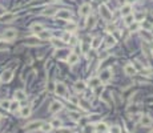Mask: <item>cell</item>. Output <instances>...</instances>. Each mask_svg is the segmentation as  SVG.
Masks as SVG:
<instances>
[{"instance_id": "obj_1", "label": "cell", "mask_w": 153, "mask_h": 133, "mask_svg": "<svg viewBox=\"0 0 153 133\" xmlns=\"http://www.w3.org/2000/svg\"><path fill=\"white\" fill-rule=\"evenodd\" d=\"M100 15H101V18L105 19L107 21L112 20V11H109L107 4H101L100 6Z\"/></svg>"}, {"instance_id": "obj_2", "label": "cell", "mask_w": 153, "mask_h": 133, "mask_svg": "<svg viewBox=\"0 0 153 133\" xmlns=\"http://www.w3.org/2000/svg\"><path fill=\"white\" fill-rule=\"evenodd\" d=\"M55 92H56V95L61 96V97H65V95H67V87L63 84V83H56Z\"/></svg>"}, {"instance_id": "obj_3", "label": "cell", "mask_w": 153, "mask_h": 133, "mask_svg": "<svg viewBox=\"0 0 153 133\" xmlns=\"http://www.w3.org/2000/svg\"><path fill=\"white\" fill-rule=\"evenodd\" d=\"M16 36H18V33H16L15 29H7V31L4 32L3 37H4V40H7V41H12L16 39Z\"/></svg>"}, {"instance_id": "obj_4", "label": "cell", "mask_w": 153, "mask_h": 133, "mask_svg": "<svg viewBox=\"0 0 153 133\" xmlns=\"http://www.w3.org/2000/svg\"><path fill=\"white\" fill-rule=\"evenodd\" d=\"M100 81L101 83H108V81L112 79V72H110V69H105L103 71V72L100 73Z\"/></svg>"}, {"instance_id": "obj_5", "label": "cell", "mask_w": 153, "mask_h": 133, "mask_svg": "<svg viewBox=\"0 0 153 133\" xmlns=\"http://www.w3.org/2000/svg\"><path fill=\"white\" fill-rule=\"evenodd\" d=\"M43 124H44V121H41V120H38V121H32V122H29V124L27 125L25 129L27 130H36V129H39V128L43 127Z\"/></svg>"}, {"instance_id": "obj_6", "label": "cell", "mask_w": 153, "mask_h": 133, "mask_svg": "<svg viewBox=\"0 0 153 133\" xmlns=\"http://www.w3.org/2000/svg\"><path fill=\"white\" fill-rule=\"evenodd\" d=\"M124 72H125V75H128V76H133L137 73V69H136V66L133 65V64L128 63L127 65L124 66Z\"/></svg>"}, {"instance_id": "obj_7", "label": "cell", "mask_w": 153, "mask_h": 133, "mask_svg": "<svg viewBox=\"0 0 153 133\" xmlns=\"http://www.w3.org/2000/svg\"><path fill=\"white\" fill-rule=\"evenodd\" d=\"M140 124L142 127H150L153 124V120L149 115H145V116H141V119H140Z\"/></svg>"}, {"instance_id": "obj_8", "label": "cell", "mask_w": 153, "mask_h": 133, "mask_svg": "<svg viewBox=\"0 0 153 133\" xmlns=\"http://www.w3.org/2000/svg\"><path fill=\"white\" fill-rule=\"evenodd\" d=\"M79 13H80L81 16H88V15L91 13V4L84 3L83 6L80 7V9H79Z\"/></svg>"}, {"instance_id": "obj_9", "label": "cell", "mask_w": 153, "mask_h": 133, "mask_svg": "<svg viewBox=\"0 0 153 133\" xmlns=\"http://www.w3.org/2000/svg\"><path fill=\"white\" fill-rule=\"evenodd\" d=\"M12 76H13V72H12L11 69H7V71H4V72L1 73V77H0V80L3 81V83H8V81H11Z\"/></svg>"}, {"instance_id": "obj_10", "label": "cell", "mask_w": 153, "mask_h": 133, "mask_svg": "<svg viewBox=\"0 0 153 133\" xmlns=\"http://www.w3.org/2000/svg\"><path fill=\"white\" fill-rule=\"evenodd\" d=\"M56 16L59 19H63V20H68L71 18V12L67 11V9H61V11H57L56 12Z\"/></svg>"}, {"instance_id": "obj_11", "label": "cell", "mask_w": 153, "mask_h": 133, "mask_svg": "<svg viewBox=\"0 0 153 133\" xmlns=\"http://www.w3.org/2000/svg\"><path fill=\"white\" fill-rule=\"evenodd\" d=\"M61 108H63L61 103L52 101V104H51V107H49V112H51V113H56V112H59V110H61Z\"/></svg>"}, {"instance_id": "obj_12", "label": "cell", "mask_w": 153, "mask_h": 133, "mask_svg": "<svg viewBox=\"0 0 153 133\" xmlns=\"http://www.w3.org/2000/svg\"><path fill=\"white\" fill-rule=\"evenodd\" d=\"M87 89V85H85V83L84 81H81V80H79V81H76L75 83V91L76 92H84V91Z\"/></svg>"}, {"instance_id": "obj_13", "label": "cell", "mask_w": 153, "mask_h": 133, "mask_svg": "<svg viewBox=\"0 0 153 133\" xmlns=\"http://www.w3.org/2000/svg\"><path fill=\"white\" fill-rule=\"evenodd\" d=\"M85 25L88 27V28L92 29L93 27L96 25V16L95 15H88V18H87V23H85Z\"/></svg>"}, {"instance_id": "obj_14", "label": "cell", "mask_w": 153, "mask_h": 133, "mask_svg": "<svg viewBox=\"0 0 153 133\" xmlns=\"http://www.w3.org/2000/svg\"><path fill=\"white\" fill-rule=\"evenodd\" d=\"M141 36L144 40H147L148 43H153V35L150 33L149 31H147V29H144V31H141Z\"/></svg>"}, {"instance_id": "obj_15", "label": "cell", "mask_w": 153, "mask_h": 133, "mask_svg": "<svg viewBox=\"0 0 153 133\" xmlns=\"http://www.w3.org/2000/svg\"><path fill=\"white\" fill-rule=\"evenodd\" d=\"M67 61H68V64L73 65V64H76L79 61V55H77V53H69V56H68Z\"/></svg>"}, {"instance_id": "obj_16", "label": "cell", "mask_w": 153, "mask_h": 133, "mask_svg": "<svg viewBox=\"0 0 153 133\" xmlns=\"http://www.w3.org/2000/svg\"><path fill=\"white\" fill-rule=\"evenodd\" d=\"M100 85H101V81H100V79L98 77L89 79V87L91 88H97V87H100Z\"/></svg>"}, {"instance_id": "obj_17", "label": "cell", "mask_w": 153, "mask_h": 133, "mask_svg": "<svg viewBox=\"0 0 153 133\" xmlns=\"http://www.w3.org/2000/svg\"><path fill=\"white\" fill-rule=\"evenodd\" d=\"M15 98H16V101H23V100L27 98V96L24 93V91H16L15 92Z\"/></svg>"}, {"instance_id": "obj_18", "label": "cell", "mask_w": 153, "mask_h": 133, "mask_svg": "<svg viewBox=\"0 0 153 133\" xmlns=\"http://www.w3.org/2000/svg\"><path fill=\"white\" fill-rule=\"evenodd\" d=\"M38 37L40 39V40H48V39H51V32L48 31H41L38 33Z\"/></svg>"}, {"instance_id": "obj_19", "label": "cell", "mask_w": 153, "mask_h": 133, "mask_svg": "<svg viewBox=\"0 0 153 133\" xmlns=\"http://www.w3.org/2000/svg\"><path fill=\"white\" fill-rule=\"evenodd\" d=\"M31 29H32V32L39 33V32L44 31V25H43V24H40V23H35V24H32V25H31Z\"/></svg>"}, {"instance_id": "obj_20", "label": "cell", "mask_w": 153, "mask_h": 133, "mask_svg": "<svg viewBox=\"0 0 153 133\" xmlns=\"http://www.w3.org/2000/svg\"><path fill=\"white\" fill-rule=\"evenodd\" d=\"M132 13V6H130V4H127V6H124L121 8V15L123 16H128V15H130Z\"/></svg>"}, {"instance_id": "obj_21", "label": "cell", "mask_w": 153, "mask_h": 133, "mask_svg": "<svg viewBox=\"0 0 153 133\" xmlns=\"http://www.w3.org/2000/svg\"><path fill=\"white\" fill-rule=\"evenodd\" d=\"M105 44H107V47H113L116 44V37H113V35H108Z\"/></svg>"}, {"instance_id": "obj_22", "label": "cell", "mask_w": 153, "mask_h": 133, "mask_svg": "<svg viewBox=\"0 0 153 133\" xmlns=\"http://www.w3.org/2000/svg\"><path fill=\"white\" fill-rule=\"evenodd\" d=\"M56 12L57 11H56L55 8H45L41 13H43L44 16H53V15H56Z\"/></svg>"}, {"instance_id": "obj_23", "label": "cell", "mask_w": 153, "mask_h": 133, "mask_svg": "<svg viewBox=\"0 0 153 133\" xmlns=\"http://www.w3.org/2000/svg\"><path fill=\"white\" fill-rule=\"evenodd\" d=\"M20 115L21 117H28L31 115V107H23L20 110Z\"/></svg>"}, {"instance_id": "obj_24", "label": "cell", "mask_w": 153, "mask_h": 133, "mask_svg": "<svg viewBox=\"0 0 153 133\" xmlns=\"http://www.w3.org/2000/svg\"><path fill=\"white\" fill-rule=\"evenodd\" d=\"M101 45V39L100 37H95L92 40V44H91V47H92L93 49H97L98 47Z\"/></svg>"}, {"instance_id": "obj_25", "label": "cell", "mask_w": 153, "mask_h": 133, "mask_svg": "<svg viewBox=\"0 0 153 133\" xmlns=\"http://www.w3.org/2000/svg\"><path fill=\"white\" fill-rule=\"evenodd\" d=\"M18 109H19V101H16V100H15L13 103H11V104H9V110H11L12 113H15Z\"/></svg>"}, {"instance_id": "obj_26", "label": "cell", "mask_w": 153, "mask_h": 133, "mask_svg": "<svg viewBox=\"0 0 153 133\" xmlns=\"http://www.w3.org/2000/svg\"><path fill=\"white\" fill-rule=\"evenodd\" d=\"M144 19H145V12H140V13H137L135 16V21H137V23H141Z\"/></svg>"}, {"instance_id": "obj_27", "label": "cell", "mask_w": 153, "mask_h": 133, "mask_svg": "<svg viewBox=\"0 0 153 133\" xmlns=\"http://www.w3.org/2000/svg\"><path fill=\"white\" fill-rule=\"evenodd\" d=\"M130 31L132 32H136V31H139L140 28H141V25H140V23H137V21H133L132 24H130Z\"/></svg>"}, {"instance_id": "obj_28", "label": "cell", "mask_w": 153, "mask_h": 133, "mask_svg": "<svg viewBox=\"0 0 153 133\" xmlns=\"http://www.w3.org/2000/svg\"><path fill=\"white\" fill-rule=\"evenodd\" d=\"M96 132V128L93 125H85L84 127V133H95Z\"/></svg>"}, {"instance_id": "obj_29", "label": "cell", "mask_w": 153, "mask_h": 133, "mask_svg": "<svg viewBox=\"0 0 153 133\" xmlns=\"http://www.w3.org/2000/svg\"><path fill=\"white\" fill-rule=\"evenodd\" d=\"M107 124H104V122H98L97 127H96V130H98V132H105L107 130Z\"/></svg>"}, {"instance_id": "obj_30", "label": "cell", "mask_w": 153, "mask_h": 133, "mask_svg": "<svg viewBox=\"0 0 153 133\" xmlns=\"http://www.w3.org/2000/svg\"><path fill=\"white\" fill-rule=\"evenodd\" d=\"M71 37H72V35H71V32H64V35H63V43H69Z\"/></svg>"}, {"instance_id": "obj_31", "label": "cell", "mask_w": 153, "mask_h": 133, "mask_svg": "<svg viewBox=\"0 0 153 133\" xmlns=\"http://www.w3.org/2000/svg\"><path fill=\"white\" fill-rule=\"evenodd\" d=\"M133 21H135V16H133L132 13L128 15V16H125V24H127V25H130Z\"/></svg>"}, {"instance_id": "obj_32", "label": "cell", "mask_w": 153, "mask_h": 133, "mask_svg": "<svg viewBox=\"0 0 153 133\" xmlns=\"http://www.w3.org/2000/svg\"><path fill=\"white\" fill-rule=\"evenodd\" d=\"M13 18H15V15H12V13L3 15V21H4V23H9V21H11Z\"/></svg>"}, {"instance_id": "obj_33", "label": "cell", "mask_w": 153, "mask_h": 133, "mask_svg": "<svg viewBox=\"0 0 153 133\" xmlns=\"http://www.w3.org/2000/svg\"><path fill=\"white\" fill-rule=\"evenodd\" d=\"M76 28H77V25H76L75 23H69V24H67V31H68V32H73Z\"/></svg>"}, {"instance_id": "obj_34", "label": "cell", "mask_w": 153, "mask_h": 133, "mask_svg": "<svg viewBox=\"0 0 153 133\" xmlns=\"http://www.w3.org/2000/svg\"><path fill=\"white\" fill-rule=\"evenodd\" d=\"M53 45L55 47H59V48H64V43L61 40H57V39H53Z\"/></svg>"}, {"instance_id": "obj_35", "label": "cell", "mask_w": 153, "mask_h": 133, "mask_svg": "<svg viewBox=\"0 0 153 133\" xmlns=\"http://www.w3.org/2000/svg\"><path fill=\"white\" fill-rule=\"evenodd\" d=\"M9 104H11V103H9L8 100H3V101H0V107L4 108V109H9Z\"/></svg>"}, {"instance_id": "obj_36", "label": "cell", "mask_w": 153, "mask_h": 133, "mask_svg": "<svg viewBox=\"0 0 153 133\" xmlns=\"http://www.w3.org/2000/svg\"><path fill=\"white\" fill-rule=\"evenodd\" d=\"M51 125H52V128H60L61 127V121L59 119H55L52 122H51Z\"/></svg>"}, {"instance_id": "obj_37", "label": "cell", "mask_w": 153, "mask_h": 133, "mask_svg": "<svg viewBox=\"0 0 153 133\" xmlns=\"http://www.w3.org/2000/svg\"><path fill=\"white\" fill-rule=\"evenodd\" d=\"M41 129H43L44 132H51V130H52V125L51 124H43Z\"/></svg>"}, {"instance_id": "obj_38", "label": "cell", "mask_w": 153, "mask_h": 133, "mask_svg": "<svg viewBox=\"0 0 153 133\" xmlns=\"http://www.w3.org/2000/svg\"><path fill=\"white\" fill-rule=\"evenodd\" d=\"M110 133H121V128L120 127H112L110 128Z\"/></svg>"}, {"instance_id": "obj_39", "label": "cell", "mask_w": 153, "mask_h": 133, "mask_svg": "<svg viewBox=\"0 0 153 133\" xmlns=\"http://www.w3.org/2000/svg\"><path fill=\"white\" fill-rule=\"evenodd\" d=\"M69 116H71V117H72V119H75V120H79V117H80V115H79V113L72 112V110H71V112H69Z\"/></svg>"}, {"instance_id": "obj_40", "label": "cell", "mask_w": 153, "mask_h": 133, "mask_svg": "<svg viewBox=\"0 0 153 133\" xmlns=\"http://www.w3.org/2000/svg\"><path fill=\"white\" fill-rule=\"evenodd\" d=\"M80 45L83 47V52L87 53V51H88V44H87V43H80Z\"/></svg>"}, {"instance_id": "obj_41", "label": "cell", "mask_w": 153, "mask_h": 133, "mask_svg": "<svg viewBox=\"0 0 153 133\" xmlns=\"http://www.w3.org/2000/svg\"><path fill=\"white\" fill-rule=\"evenodd\" d=\"M103 100H104V101H107V103H109V96H108V93H104V95H103Z\"/></svg>"}, {"instance_id": "obj_42", "label": "cell", "mask_w": 153, "mask_h": 133, "mask_svg": "<svg viewBox=\"0 0 153 133\" xmlns=\"http://www.w3.org/2000/svg\"><path fill=\"white\" fill-rule=\"evenodd\" d=\"M69 101L73 103V104H79V100L77 98H75V97H69Z\"/></svg>"}, {"instance_id": "obj_43", "label": "cell", "mask_w": 153, "mask_h": 133, "mask_svg": "<svg viewBox=\"0 0 153 133\" xmlns=\"http://www.w3.org/2000/svg\"><path fill=\"white\" fill-rule=\"evenodd\" d=\"M4 13H6V9H4V7L0 6V16H3Z\"/></svg>"}, {"instance_id": "obj_44", "label": "cell", "mask_w": 153, "mask_h": 133, "mask_svg": "<svg viewBox=\"0 0 153 133\" xmlns=\"http://www.w3.org/2000/svg\"><path fill=\"white\" fill-rule=\"evenodd\" d=\"M59 133H71V132L68 129H60L59 130Z\"/></svg>"}, {"instance_id": "obj_45", "label": "cell", "mask_w": 153, "mask_h": 133, "mask_svg": "<svg viewBox=\"0 0 153 133\" xmlns=\"http://www.w3.org/2000/svg\"><path fill=\"white\" fill-rule=\"evenodd\" d=\"M127 3L128 4H132V3H135V0H127Z\"/></svg>"}, {"instance_id": "obj_46", "label": "cell", "mask_w": 153, "mask_h": 133, "mask_svg": "<svg viewBox=\"0 0 153 133\" xmlns=\"http://www.w3.org/2000/svg\"><path fill=\"white\" fill-rule=\"evenodd\" d=\"M93 1H97V0H93Z\"/></svg>"}, {"instance_id": "obj_47", "label": "cell", "mask_w": 153, "mask_h": 133, "mask_svg": "<svg viewBox=\"0 0 153 133\" xmlns=\"http://www.w3.org/2000/svg\"><path fill=\"white\" fill-rule=\"evenodd\" d=\"M104 1H108V0H104Z\"/></svg>"}, {"instance_id": "obj_48", "label": "cell", "mask_w": 153, "mask_h": 133, "mask_svg": "<svg viewBox=\"0 0 153 133\" xmlns=\"http://www.w3.org/2000/svg\"><path fill=\"white\" fill-rule=\"evenodd\" d=\"M0 39H1V36H0Z\"/></svg>"}, {"instance_id": "obj_49", "label": "cell", "mask_w": 153, "mask_h": 133, "mask_svg": "<svg viewBox=\"0 0 153 133\" xmlns=\"http://www.w3.org/2000/svg\"><path fill=\"white\" fill-rule=\"evenodd\" d=\"M56 1H59V0H56Z\"/></svg>"}]
</instances>
